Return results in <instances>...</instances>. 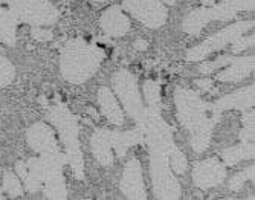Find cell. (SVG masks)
I'll return each instance as SVG.
<instances>
[{"instance_id":"28","label":"cell","mask_w":255,"mask_h":200,"mask_svg":"<svg viewBox=\"0 0 255 200\" xmlns=\"http://www.w3.org/2000/svg\"><path fill=\"white\" fill-rule=\"evenodd\" d=\"M196 86H199L200 89H203V91H210L213 87V81L211 80H197Z\"/></svg>"},{"instance_id":"24","label":"cell","mask_w":255,"mask_h":200,"mask_svg":"<svg viewBox=\"0 0 255 200\" xmlns=\"http://www.w3.org/2000/svg\"><path fill=\"white\" fill-rule=\"evenodd\" d=\"M142 92H144V98H145L147 105L160 102V87L156 81H153V80L145 81L142 86Z\"/></svg>"},{"instance_id":"18","label":"cell","mask_w":255,"mask_h":200,"mask_svg":"<svg viewBox=\"0 0 255 200\" xmlns=\"http://www.w3.org/2000/svg\"><path fill=\"white\" fill-rule=\"evenodd\" d=\"M254 154H255L254 142H243L242 145L226 148L222 153V159L228 167H233V165L239 164L240 161L254 159Z\"/></svg>"},{"instance_id":"2","label":"cell","mask_w":255,"mask_h":200,"mask_svg":"<svg viewBox=\"0 0 255 200\" xmlns=\"http://www.w3.org/2000/svg\"><path fill=\"white\" fill-rule=\"evenodd\" d=\"M104 58L106 52L95 44L81 38L69 40L60 57L61 75L72 84H83L97 74Z\"/></svg>"},{"instance_id":"14","label":"cell","mask_w":255,"mask_h":200,"mask_svg":"<svg viewBox=\"0 0 255 200\" xmlns=\"http://www.w3.org/2000/svg\"><path fill=\"white\" fill-rule=\"evenodd\" d=\"M100 25L109 37H124L130 31V18L120 6L115 5L101 14Z\"/></svg>"},{"instance_id":"7","label":"cell","mask_w":255,"mask_h":200,"mask_svg":"<svg viewBox=\"0 0 255 200\" xmlns=\"http://www.w3.org/2000/svg\"><path fill=\"white\" fill-rule=\"evenodd\" d=\"M112 83L115 87V92H117L118 98L121 100L128 116L137 124H141L145 118L147 107L142 102V97L141 92H139L136 77L128 71H120L115 74Z\"/></svg>"},{"instance_id":"8","label":"cell","mask_w":255,"mask_h":200,"mask_svg":"<svg viewBox=\"0 0 255 200\" xmlns=\"http://www.w3.org/2000/svg\"><path fill=\"white\" fill-rule=\"evenodd\" d=\"M252 28H254V21H251V20L237 21V23L219 31L217 34L211 35L210 38H206L205 41H202L200 44H197V46L190 49L187 52V60L188 61H200L210 54L223 49L225 46L231 44L236 38L242 37L245 32H248Z\"/></svg>"},{"instance_id":"17","label":"cell","mask_w":255,"mask_h":200,"mask_svg":"<svg viewBox=\"0 0 255 200\" xmlns=\"http://www.w3.org/2000/svg\"><path fill=\"white\" fill-rule=\"evenodd\" d=\"M98 102L101 107L103 115L107 118L109 122L113 125H123L124 124V113L117 101V97L112 94L110 89L101 87L98 92Z\"/></svg>"},{"instance_id":"20","label":"cell","mask_w":255,"mask_h":200,"mask_svg":"<svg viewBox=\"0 0 255 200\" xmlns=\"http://www.w3.org/2000/svg\"><path fill=\"white\" fill-rule=\"evenodd\" d=\"M254 110H245L242 122L243 130L240 131V139L242 142H254Z\"/></svg>"},{"instance_id":"3","label":"cell","mask_w":255,"mask_h":200,"mask_svg":"<svg viewBox=\"0 0 255 200\" xmlns=\"http://www.w3.org/2000/svg\"><path fill=\"white\" fill-rule=\"evenodd\" d=\"M48 119L57 127L60 133V139L64 144L67 162L71 164V168L77 179H84V161L83 153L78 141L80 135V124L75 115L66 107L63 102H55L48 112Z\"/></svg>"},{"instance_id":"1","label":"cell","mask_w":255,"mask_h":200,"mask_svg":"<svg viewBox=\"0 0 255 200\" xmlns=\"http://www.w3.org/2000/svg\"><path fill=\"white\" fill-rule=\"evenodd\" d=\"M179 122L191 133L190 144L196 153H203L211 142L213 127L217 124L211 113V104L205 102L199 94L185 87L174 92Z\"/></svg>"},{"instance_id":"12","label":"cell","mask_w":255,"mask_h":200,"mask_svg":"<svg viewBox=\"0 0 255 200\" xmlns=\"http://www.w3.org/2000/svg\"><path fill=\"white\" fill-rule=\"evenodd\" d=\"M120 187H121L123 194L127 199H137V200L147 199V193H145V187H144V177H142V168L137 159H130L127 162Z\"/></svg>"},{"instance_id":"23","label":"cell","mask_w":255,"mask_h":200,"mask_svg":"<svg viewBox=\"0 0 255 200\" xmlns=\"http://www.w3.org/2000/svg\"><path fill=\"white\" fill-rule=\"evenodd\" d=\"M3 190L8 193L9 197H20L23 194V188H21V182L17 176H14L12 173H6L3 176Z\"/></svg>"},{"instance_id":"25","label":"cell","mask_w":255,"mask_h":200,"mask_svg":"<svg viewBox=\"0 0 255 200\" xmlns=\"http://www.w3.org/2000/svg\"><path fill=\"white\" fill-rule=\"evenodd\" d=\"M233 61H234L233 57H220L214 61H203L200 64L199 71H200V74H213L214 71L223 68V66H229Z\"/></svg>"},{"instance_id":"6","label":"cell","mask_w":255,"mask_h":200,"mask_svg":"<svg viewBox=\"0 0 255 200\" xmlns=\"http://www.w3.org/2000/svg\"><path fill=\"white\" fill-rule=\"evenodd\" d=\"M150 170L153 191L156 199H179L182 194L180 185L170 167L168 154L150 148Z\"/></svg>"},{"instance_id":"13","label":"cell","mask_w":255,"mask_h":200,"mask_svg":"<svg viewBox=\"0 0 255 200\" xmlns=\"http://www.w3.org/2000/svg\"><path fill=\"white\" fill-rule=\"evenodd\" d=\"M254 94H255V87L252 84V86L242 89V91H236L231 95L220 98L219 101H216V104H211V113H213L214 119L219 122L220 115L225 112V110H233V108L248 110V108L254 107Z\"/></svg>"},{"instance_id":"10","label":"cell","mask_w":255,"mask_h":200,"mask_svg":"<svg viewBox=\"0 0 255 200\" xmlns=\"http://www.w3.org/2000/svg\"><path fill=\"white\" fill-rule=\"evenodd\" d=\"M226 177V167L217 159L197 162L193 168V182L200 190H210L220 185Z\"/></svg>"},{"instance_id":"30","label":"cell","mask_w":255,"mask_h":200,"mask_svg":"<svg viewBox=\"0 0 255 200\" xmlns=\"http://www.w3.org/2000/svg\"><path fill=\"white\" fill-rule=\"evenodd\" d=\"M202 3H203V6H211L216 3V0H202Z\"/></svg>"},{"instance_id":"5","label":"cell","mask_w":255,"mask_h":200,"mask_svg":"<svg viewBox=\"0 0 255 200\" xmlns=\"http://www.w3.org/2000/svg\"><path fill=\"white\" fill-rule=\"evenodd\" d=\"M17 21L31 26H49L60 17L58 9L49 0H5Z\"/></svg>"},{"instance_id":"19","label":"cell","mask_w":255,"mask_h":200,"mask_svg":"<svg viewBox=\"0 0 255 200\" xmlns=\"http://www.w3.org/2000/svg\"><path fill=\"white\" fill-rule=\"evenodd\" d=\"M17 18L11 14V11L0 8V38L8 46L15 44V35H17Z\"/></svg>"},{"instance_id":"33","label":"cell","mask_w":255,"mask_h":200,"mask_svg":"<svg viewBox=\"0 0 255 200\" xmlns=\"http://www.w3.org/2000/svg\"><path fill=\"white\" fill-rule=\"evenodd\" d=\"M0 2H2V3H5V0H0Z\"/></svg>"},{"instance_id":"22","label":"cell","mask_w":255,"mask_h":200,"mask_svg":"<svg viewBox=\"0 0 255 200\" xmlns=\"http://www.w3.org/2000/svg\"><path fill=\"white\" fill-rule=\"evenodd\" d=\"M255 168H254V165L252 167H248L246 170H243V171H240V173H237L233 179L229 181V190H233V191H239L243 185H245V182H248V181H252L254 182V179H255Z\"/></svg>"},{"instance_id":"4","label":"cell","mask_w":255,"mask_h":200,"mask_svg":"<svg viewBox=\"0 0 255 200\" xmlns=\"http://www.w3.org/2000/svg\"><path fill=\"white\" fill-rule=\"evenodd\" d=\"M254 0H223L211 6H203L191 11L183 18V31L190 35H199L200 31L213 20L229 21L242 11H254Z\"/></svg>"},{"instance_id":"21","label":"cell","mask_w":255,"mask_h":200,"mask_svg":"<svg viewBox=\"0 0 255 200\" xmlns=\"http://www.w3.org/2000/svg\"><path fill=\"white\" fill-rule=\"evenodd\" d=\"M14 75H15V69L11 64V61L6 57L0 55V87L9 86L14 80Z\"/></svg>"},{"instance_id":"16","label":"cell","mask_w":255,"mask_h":200,"mask_svg":"<svg viewBox=\"0 0 255 200\" xmlns=\"http://www.w3.org/2000/svg\"><path fill=\"white\" fill-rule=\"evenodd\" d=\"M255 68V58L254 57H242L234 58V61L229 64V68L222 71L216 78L223 83H239L245 80Z\"/></svg>"},{"instance_id":"32","label":"cell","mask_w":255,"mask_h":200,"mask_svg":"<svg viewBox=\"0 0 255 200\" xmlns=\"http://www.w3.org/2000/svg\"><path fill=\"white\" fill-rule=\"evenodd\" d=\"M3 196H2V190H0V199H2Z\"/></svg>"},{"instance_id":"31","label":"cell","mask_w":255,"mask_h":200,"mask_svg":"<svg viewBox=\"0 0 255 200\" xmlns=\"http://www.w3.org/2000/svg\"><path fill=\"white\" fill-rule=\"evenodd\" d=\"M162 3H164V5H174L176 0H162Z\"/></svg>"},{"instance_id":"29","label":"cell","mask_w":255,"mask_h":200,"mask_svg":"<svg viewBox=\"0 0 255 200\" xmlns=\"http://www.w3.org/2000/svg\"><path fill=\"white\" fill-rule=\"evenodd\" d=\"M147 46H148V43L142 38L134 41V49H137V51H144V49H147Z\"/></svg>"},{"instance_id":"11","label":"cell","mask_w":255,"mask_h":200,"mask_svg":"<svg viewBox=\"0 0 255 200\" xmlns=\"http://www.w3.org/2000/svg\"><path fill=\"white\" fill-rule=\"evenodd\" d=\"M28 145L38 154H55L60 151L55 131L46 122H35L26 131Z\"/></svg>"},{"instance_id":"9","label":"cell","mask_w":255,"mask_h":200,"mask_svg":"<svg viewBox=\"0 0 255 200\" xmlns=\"http://www.w3.org/2000/svg\"><path fill=\"white\" fill-rule=\"evenodd\" d=\"M124 8L151 29L164 26L168 18L167 6L162 3V0H124Z\"/></svg>"},{"instance_id":"15","label":"cell","mask_w":255,"mask_h":200,"mask_svg":"<svg viewBox=\"0 0 255 200\" xmlns=\"http://www.w3.org/2000/svg\"><path fill=\"white\" fill-rule=\"evenodd\" d=\"M92 153L97 158V161L103 167H112L113 165V148H112V139L110 131L106 128H98L90 139Z\"/></svg>"},{"instance_id":"26","label":"cell","mask_w":255,"mask_h":200,"mask_svg":"<svg viewBox=\"0 0 255 200\" xmlns=\"http://www.w3.org/2000/svg\"><path fill=\"white\" fill-rule=\"evenodd\" d=\"M255 44V38L254 37H239L236 38L233 43H231V51H233L234 54L240 52V51H246L249 48H252Z\"/></svg>"},{"instance_id":"27","label":"cell","mask_w":255,"mask_h":200,"mask_svg":"<svg viewBox=\"0 0 255 200\" xmlns=\"http://www.w3.org/2000/svg\"><path fill=\"white\" fill-rule=\"evenodd\" d=\"M32 37L34 38H37V40H40V41H49V40H52V32L51 31H46V29H43L41 26H34V29H32Z\"/></svg>"}]
</instances>
